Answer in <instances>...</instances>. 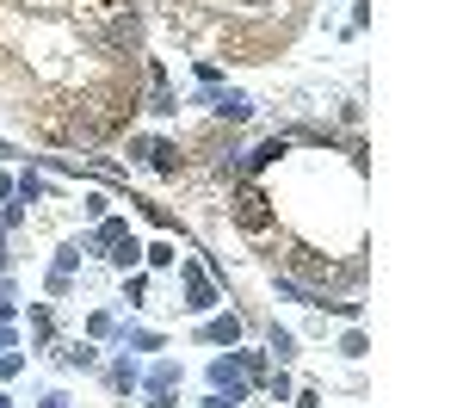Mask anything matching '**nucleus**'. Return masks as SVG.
Returning <instances> with one entry per match:
<instances>
[{"label":"nucleus","mask_w":463,"mask_h":408,"mask_svg":"<svg viewBox=\"0 0 463 408\" xmlns=\"http://www.w3.org/2000/svg\"><path fill=\"white\" fill-rule=\"evenodd\" d=\"M241 334H248V322L229 309V316H204V328H198V340L204 346H241Z\"/></svg>","instance_id":"nucleus-7"},{"label":"nucleus","mask_w":463,"mask_h":408,"mask_svg":"<svg viewBox=\"0 0 463 408\" xmlns=\"http://www.w3.org/2000/svg\"><path fill=\"white\" fill-rule=\"evenodd\" d=\"M50 340H56V316L37 303V309H32V346H50Z\"/></svg>","instance_id":"nucleus-17"},{"label":"nucleus","mask_w":463,"mask_h":408,"mask_svg":"<svg viewBox=\"0 0 463 408\" xmlns=\"http://www.w3.org/2000/svg\"><path fill=\"white\" fill-rule=\"evenodd\" d=\"M106 390L111 396H137V390H143V365H137L130 353H118V359L106 365Z\"/></svg>","instance_id":"nucleus-8"},{"label":"nucleus","mask_w":463,"mask_h":408,"mask_svg":"<svg viewBox=\"0 0 463 408\" xmlns=\"http://www.w3.org/2000/svg\"><path fill=\"white\" fill-rule=\"evenodd\" d=\"M0 353H19V328L13 322H0Z\"/></svg>","instance_id":"nucleus-27"},{"label":"nucleus","mask_w":463,"mask_h":408,"mask_svg":"<svg viewBox=\"0 0 463 408\" xmlns=\"http://www.w3.org/2000/svg\"><path fill=\"white\" fill-rule=\"evenodd\" d=\"M80 242H87V254H106L111 260L124 242H130V217H99L87 235H80Z\"/></svg>","instance_id":"nucleus-6"},{"label":"nucleus","mask_w":463,"mask_h":408,"mask_svg":"<svg viewBox=\"0 0 463 408\" xmlns=\"http://www.w3.org/2000/svg\"><path fill=\"white\" fill-rule=\"evenodd\" d=\"M6 198H13V174H0V204H6Z\"/></svg>","instance_id":"nucleus-32"},{"label":"nucleus","mask_w":463,"mask_h":408,"mask_svg":"<svg viewBox=\"0 0 463 408\" xmlns=\"http://www.w3.org/2000/svg\"><path fill=\"white\" fill-rule=\"evenodd\" d=\"M0 229H6V235L25 229V204H6V211H0Z\"/></svg>","instance_id":"nucleus-26"},{"label":"nucleus","mask_w":463,"mask_h":408,"mask_svg":"<svg viewBox=\"0 0 463 408\" xmlns=\"http://www.w3.org/2000/svg\"><path fill=\"white\" fill-rule=\"evenodd\" d=\"M148 297V272H124V303H143Z\"/></svg>","instance_id":"nucleus-21"},{"label":"nucleus","mask_w":463,"mask_h":408,"mask_svg":"<svg viewBox=\"0 0 463 408\" xmlns=\"http://www.w3.org/2000/svg\"><path fill=\"white\" fill-rule=\"evenodd\" d=\"M334 353H340V359H353V365H358V359L371 353V340H364V328H346V334H340V346H334Z\"/></svg>","instance_id":"nucleus-15"},{"label":"nucleus","mask_w":463,"mask_h":408,"mask_svg":"<svg viewBox=\"0 0 463 408\" xmlns=\"http://www.w3.org/2000/svg\"><path fill=\"white\" fill-rule=\"evenodd\" d=\"M229 353H235V346H229ZM235 365L248 371V384H266V371H272V359H266V353H253V346H241V353H235Z\"/></svg>","instance_id":"nucleus-14"},{"label":"nucleus","mask_w":463,"mask_h":408,"mask_svg":"<svg viewBox=\"0 0 463 408\" xmlns=\"http://www.w3.org/2000/svg\"><path fill=\"white\" fill-rule=\"evenodd\" d=\"M25 371V353H0V384H13Z\"/></svg>","instance_id":"nucleus-23"},{"label":"nucleus","mask_w":463,"mask_h":408,"mask_svg":"<svg viewBox=\"0 0 463 408\" xmlns=\"http://www.w3.org/2000/svg\"><path fill=\"white\" fill-rule=\"evenodd\" d=\"M87 340H118V316L111 309H93L87 316Z\"/></svg>","instance_id":"nucleus-16"},{"label":"nucleus","mask_w":463,"mask_h":408,"mask_svg":"<svg viewBox=\"0 0 463 408\" xmlns=\"http://www.w3.org/2000/svg\"><path fill=\"white\" fill-rule=\"evenodd\" d=\"M130 155H137L143 167H155L161 180H179V174H185V155H179V143H167V137H130Z\"/></svg>","instance_id":"nucleus-3"},{"label":"nucleus","mask_w":463,"mask_h":408,"mask_svg":"<svg viewBox=\"0 0 463 408\" xmlns=\"http://www.w3.org/2000/svg\"><path fill=\"white\" fill-rule=\"evenodd\" d=\"M211 396H229V403H248L253 396V384H248V371L235 365V353H222V359H211Z\"/></svg>","instance_id":"nucleus-4"},{"label":"nucleus","mask_w":463,"mask_h":408,"mask_svg":"<svg viewBox=\"0 0 463 408\" xmlns=\"http://www.w3.org/2000/svg\"><path fill=\"white\" fill-rule=\"evenodd\" d=\"M211 303H216L211 266H204V260H179V309H185V316H211Z\"/></svg>","instance_id":"nucleus-2"},{"label":"nucleus","mask_w":463,"mask_h":408,"mask_svg":"<svg viewBox=\"0 0 463 408\" xmlns=\"http://www.w3.org/2000/svg\"><path fill=\"white\" fill-rule=\"evenodd\" d=\"M198 408H241V403H229V396H204Z\"/></svg>","instance_id":"nucleus-30"},{"label":"nucleus","mask_w":463,"mask_h":408,"mask_svg":"<svg viewBox=\"0 0 463 408\" xmlns=\"http://www.w3.org/2000/svg\"><path fill=\"white\" fill-rule=\"evenodd\" d=\"M290 408H321V390H316V384H303V390H290Z\"/></svg>","instance_id":"nucleus-25"},{"label":"nucleus","mask_w":463,"mask_h":408,"mask_svg":"<svg viewBox=\"0 0 463 408\" xmlns=\"http://www.w3.org/2000/svg\"><path fill=\"white\" fill-rule=\"evenodd\" d=\"M56 359H62L69 371H99V340H69Z\"/></svg>","instance_id":"nucleus-10"},{"label":"nucleus","mask_w":463,"mask_h":408,"mask_svg":"<svg viewBox=\"0 0 463 408\" xmlns=\"http://www.w3.org/2000/svg\"><path fill=\"white\" fill-rule=\"evenodd\" d=\"M179 384H185V365L179 359H155L143 371V390H179Z\"/></svg>","instance_id":"nucleus-9"},{"label":"nucleus","mask_w":463,"mask_h":408,"mask_svg":"<svg viewBox=\"0 0 463 408\" xmlns=\"http://www.w3.org/2000/svg\"><path fill=\"white\" fill-rule=\"evenodd\" d=\"M143 408H179V390H143Z\"/></svg>","instance_id":"nucleus-24"},{"label":"nucleus","mask_w":463,"mask_h":408,"mask_svg":"<svg viewBox=\"0 0 463 408\" xmlns=\"http://www.w3.org/2000/svg\"><path fill=\"white\" fill-rule=\"evenodd\" d=\"M80 211H87V223H99V217H111V198H106V192H87Z\"/></svg>","instance_id":"nucleus-20"},{"label":"nucleus","mask_w":463,"mask_h":408,"mask_svg":"<svg viewBox=\"0 0 463 408\" xmlns=\"http://www.w3.org/2000/svg\"><path fill=\"white\" fill-rule=\"evenodd\" d=\"M229 217L241 223L248 235H266V229H279V204H266V192L253 180H235V198H229Z\"/></svg>","instance_id":"nucleus-1"},{"label":"nucleus","mask_w":463,"mask_h":408,"mask_svg":"<svg viewBox=\"0 0 463 408\" xmlns=\"http://www.w3.org/2000/svg\"><path fill=\"white\" fill-rule=\"evenodd\" d=\"M118 340H124L130 353H161V346H167V334H155V328H118Z\"/></svg>","instance_id":"nucleus-12"},{"label":"nucleus","mask_w":463,"mask_h":408,"mask_svg":"<svg viewBox=\"0 0 463 408\" xmlns=\"http://www.w3.org/2000/svg\"><path fill=\"white\" fill-rule=\"evenodd\" d=\"M266 390H272V403H290V390H297V384H290V371L279 365V371H266Z\"/></svg>","instance_id":"nucleus-19"},{"label":"nucleus","mask_w":463,"mask_h":408,"mask_svg":"<svg viewBox=\"0 0 463 408\" xmlns=\"http://www.w3.org/2000/svg\"><path fill=\"white\" fill-rule=\"evenodd\" d=\"M19 316V297H0V322H13Z\"/></svg>","instance_id":"nucleus-29"},{"label":"nucleus","mask_w":463,"mask_h":408,"mask_svg":"<svg viewBox=\"0 0 463 408\" xmlns=\"http://www.w3.org/2000/svg\"><path fill=\"white\" fill-rule=\"evenodd\" d=\"M43 192H50V185H43V174H37V167H25V174L13 180V198H19V204H37Z\"/></svg>","instance_id":"nucleus-13"},{"label":"nucleus","mask_w":463,"mask_h":408,"mask_svg":"<svg viewBox=\"0 0 463 408\" xmlns=\"http://www.w3.org/2000/svg\"><path fill=\"white\" fill-rule=\"evenodd\" d=\"M37 408H74V403L62 396V390H43V396H37Z\"/></svg>","instance_id":"nucleus-28"},{"label":"nucleus","mask_w":463,"mask_h":408,"mask_svg":"<svg viewBox=\"0 0 463 408\" xmlns=\"http://www.w3.org/2000/svg\"><path fill=\"white\" fill-rule=\"evenodd\" d=\"M266 359H279V365H290V359H297V334L272 322V328H266Z\"/></svg>","instance_id":"nucleus-11"},{"label":"nucleus","mask_w":463,"mask_h":408,"mask_svg":"<svg viewBox=\"0 0 463 408\" xmlns=\"http://www.w3.org/2000/svg\"><path fill=\"white\" fill-rule=\"evenodd\" d=\"M204 111H216L222 124H248L253 118V100L241 87H204Z\"/></svg>","instance_id":"nucleus-5"},{"label":"nucleus","mask_w":463,"mask_h":408,"mask_svg":"<svg viewBox=\"0 0 463 408\" xmlns=\"http://www.w3.org/2000/svg\"><path fill=\"white\" fill-rule=\"evenodd\" d=\"M192 74H198L204 87H222V62H211V56H198V62H192Z\"/></svg>","instance_id":"nucleus-22"},{"label":"nucleus","mask_w":463,"mask_h":408,"mask_svg":"<svg viewBox=\"0 0 463 408\" xmlns=\"http://www.w3.org/2000/svg\"><path fill=\"white\" fill-rule=\"evenodd\" d=\"M0 272H13V254H6V229H0Z\"/></svg>","instance_id":"nucleus-31"},{"label":"nucleus","mask_w":463,"mask_h":408,"mask_svg":"<svg viewBox=\"0 0 463 408\" xmlns=\"http://www.w3.org/2000/svg\"><path fill=\"white\" fill-rule=\"evenodd\" d=\"M143 260L155 266V272H167V266H179V248L174 242H155V248H143Z\"/></svg>","instance_id":"nucleus-18"}]
</instances>
